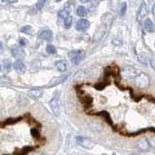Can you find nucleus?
<instances>
[{
	"mask_svg": "<svg viewBox=\"0 0 155 155\" xmlns=\"http://www.w3.org/2000/svg\"><path fill=\"white\" fill-rule=\"evenodd\" d=\"M59 98H60V94L58 92H54V95L52 96V98L50 102V106L51 109L52 110L53 114L55 116H59L60 114V102H59Z\"/></svg>",
	"mask_w": 155,
	"mask_h": 155,
	"instance_id": "nucleus-1",
	"label": "nucleus"
},
{
	"mask_svg": "<svg viewBox=\"0 0 155 155\" xmlns=\"http://www.w3.org/2000/svg\"><path fill=\"white\" fill-rule=\"evenodd\" d=\"M135 84L140 88H145L149 85V78L144 73H140L135 77Z\"/></svg>",
	"mask_w": 155,
	"mask_h": 155,
	"instance_id": "nucleus-2",
	"label": "nucleus"
},
{
	"mask_svg": "<svg viewBox=\"0 0 155 155\" xmlns=\"http://www.w3.org/2000/svg\"><path fill=\"white\" fill-rule=\"evenodd\" d=\"M77 143L79 145L85 149H92L94 147H95V142L93 140H91L89 138H85V137H81V136H79V137H77L76 139Z\"/></svg>",
	"mask_w": 155,
	"mask_h": 155,
	"instance_id": "nucleus-3",
	"label": "nucleus"
},
{
	"mask_svg": "<svg viewBox=\"0 0 155 155\" xmlns=\"http://www.w3.org/2000/svg\"><path fill=\"white\" fill-rule=\"evenodd\" d=\"M84 56V52L82 51H72L69 52V58L71 59L73 65H78L82 60Z\"/></svg>",
	"mask_w": 155,
	"mask_h": 155,
	"instance_id": "nucleus-4",
	"label": "nucleus"
},
{
	"mask_svg": "<svg viewBox=\"0 0 155 155\" xmlns=\"http://www.w3.org/2000/svg\"><path fill=\"white\" fill-rule=\"evenodd\" d=\"M70 76V73H67V74H64V75H61L59 77H55L53 78V79L48 82V87H51V86H56V85H59L61 84H63L67 79L68 77Z\"/></svg>",
	"mask_w": 155,
	"mask_h": 155,
	"instance_id": "nucleus-5",
	"label": "nucleus"
},
{
	"mask_svg": "<svg viewBox=\"0 0 155 155\" xmlns=\"http://www.w3.org/2000/svg\"><path fill=\"white\" fill-rule=\"evenodd\" d=\"M137 74H138L137 70H136L134 67L126 66L122 69V76L127 80L133 79V78H135L136 76H137Z\"/></svg>",
	"mask_w": 155,
	"mask_h": 155,
	"instance_id": "nucleus-6",
	"label": "nucleus"
},
{
	"mask_svg": "<svg viewBox=\"0 0 155 155\" xmlns=\"http://www.w3.org/2000/svg\"><path fill=\"white\" fill-rule=\"evenodd\" d=\"M90 27V22L85 18H81L76 23V29L78 31H85Z\"/></svg>",
	"mask_w": 155,
	"mask_h": 155,
	"instance_id": "nucleus-7",
	"label": "nucleus"
},
{
	"mask_svg": "<svg viewBox=\"0 0 155 155\" xmlns=\"http://www.w3.org/2000/svg\"><path fill=\"white\" fill-rule=\"evenodd\" d=\"M12 54L14 57H16L17 59H23L25 57V51H23V48L18 46H14L12 48Z\"/></svg>",
	"mask_w": 155,
	"mask_h": 155,
	"instance_id": "nucleus-8",
	"label": "nucleus"
},
{
	"mask_svg": "<svg viewBox=\"0 0 155 155\" xmlns=\"http://www.w3.org/2000/svg\"><path fill=\"white\" fill-rule=\"evenodd\" d=\"M13 67H14L15 71L18 73V74H24L26 71V67L24 65V63L21 61V59H18L15 61L13 64Z\"/></svg>",
	"mask_w": 155,
	"mask_h": 155,
	"instance_id": "nucleus-9",
	"label": "nucleus"
},
{
	"mask_svg": "<svg viewBox=\"0 0 155 155\" xmlns=\"http://www.w3.org/2000/svg\"><path fill=\"white\" fill-rule=\"evenodd\" d=\"M136 145H137V148L142 150V151H148L149 148H150V145H149L147 139L139 140L137 142V143H136Z\"/></svg>",
	"mask_w": 155,
	"mask_h": 155,
	"instance_id": "nucleus-10",
	"label": "nucleus"
},
{
	"mask_svg": "<svg viewBox=\"0 0 155 155\" xmlns=\"http://www.w3.org/2000/svg\"><path fill=\"white\" fill-rule=\"evenodd\" d=\"M143 29H144L145 32H148V33H152L155 31V24L149 18H147L144 19Z\"/></svg>",
	"mask_w": 155,
	"mask_h": 155,
	"instance_id": "nucleus-11",
	"label": "nucleus"
},
{
	"mask_svg": "<svg viewBox=\"0 0 155 155\" xmlns=\"http://www.w3.org/2000/svg\"><path fill=\"white\" fill-rule=\"evenodd\" d=\"M39 39H41V40H45V41H51L52 37H53V34L51 30H48V29H46V30H43L40 32L39 34Z\"/></svg>",
	"mask_w": 155,
	"mask_h": 155,
	"instance_id": "nucleus-12",
	"label": "nucleus"
},
{
	"mask_svg": "<svg viewBox=\"0 0 155 155\" xmlns=\"http://www.w3.org/2000/svg\"><path fill=\"white\" fill-rule=\"evenodd\" d=\"M101 21L103 22L105 25H110L113 21V15L110 13H106L104 14L101 18Z\"/></svg>",
	"mask_w": 155,
	"mask_h": 155,
	"instance_id": "nucleus-13",
	"label": "nucleus"
},
{
	"mask_svg": "<svg viewBox=\"0 0 155 155\" xmlns=\"http://www.w3.org/2000/svg\"><path fill=\"white\" fill-rule=\"evenodd\" d=\"M147 9L145 7V5L143 4L142 7L140 8V11H139V15H138V21H142L143 19L147 16Z\"/></svg>",
	"mask_w": 155,
	"mask_h": 155,
	"instance_id": "nucleus-14",
	"label": "nucleus"
},
{
	"mask_svg": "<svg viewBox=\"0 0 155 155\" xmlns=\"http://www.w3.org/2000/svg\"><path fill=\"white\" fill-rule=\"evenodd\" d=\"M55 67L59 72H65L67 70V63L65 60H57L55 62Z\"/></svg>",
	"mask_w": 155,
	"mask_h": 155,
	"instance_id": "nucleus-15",
	"label": "nucleus"
},
{
	"mask_svg": "<svg viewBox=\"0 0 155 155\" xmlns=\"http://www.w3.org/2000/svg\"><path fill=\"white\" fill-rule=\"evenodd\" d=\"M43 94V90L42 89H32L29 92V96L31 97L32 99H38L40 98Z\"/></svg>",
	"mask_w": 155,
	"mask_h": 155,
	"instance_id": "nucleus-16",
	"label": "nucleus"
},
{
	"mask_svg": "<svg viewBox=\"0 0 155 155\" xmlns=\"http://www.w3.org/2000/svg\"><path fill=\"white\" fill-rule=\"evenodd\" d=\"M70 11H71V9L69 7L67 9V7H66L65 9H63L61 11L58 12V16H59V18H65L70 15Z\"/></svg>",
	"mask_w": 155,
	"mask_h": 155,
	"instance_id": "nucleus-17",
	"label": "nucleus"
},
{
	"mask_svg": "<svg viewBox=\"0 0 155 155\" xmlns=\"http://www.w3.org/2000/svg\"><path fill=\"white\" fill-rule=\"evenodd\" d=\"M86 14H87V10L85 7L84 6H79L77 8V15L79 17H85L86 16Z\"/></svg>",
	"mask_w": 155,
	"mask_h": 155,
	"instance_id": "nucleus-18",
	"label": "nucleus"
},
{
	"mask_svg": "<svg viewBox=\"0 0 155 155\" xmlns=\"http://www.w3.org/2000/svg\"><path fill=\"white\" fill-rule=\"evenodd\" d=\"M21 32L24 33V34H27V35H32L33 33V29L30 25H25L21 28Z\"/></svg>",
	"mask_w": 155,
	"mask_h": 155,
	"instance_id": "nucleus-19",
	"label": "nucleus"
},
{
	"mask_svg": "<svg viewBox=\"0 0 155 155\" xmlns=\"http://www.w3.org/2000/svg\"><path fill=\"white\" fill-rule=\"evenodd\" d=\"M72 21H73V18H72V16H70V15L67 18H64V26H65V28H70L71 25H72Z\"/></svg>",
	"mask_w": 155,
	"mask_h": 155,
	"instance_id": "nucleus-20",
	"label": "nucleus"
},
{
	"mask_svg": "<svg viewBox=\"0 0 155 155\" xmlns=\"http://www.w3.org/2000/svg\"><path fill=\"white\" fill-rule=\"evenodd\" d=\"M105 30L106 29H102V30H97V32L95 33V35H94V41H97V40H100V39L103 37V35L105 34Z\"/></svg>",
	"mask_w": 155,
	"mask_h": 155,
	"instance_id": "nucleus-21",
	"label": "nucleus"
},
{
	"mask_svg": "<svg viewBox=\"0 0 155 155\" xmlns=\"http://www.w3.org/2000/svg\"><path fill=\"white\" fill-rule=\"evenodd\" d=\"M47 52L48 54H55L56 53V48L52 45H48L47 46V48H46Z\"/></svg>",
	"mask_w": 155,
	"mask_h": 155,
	"instance_id": "nucleus-22",
	"label": "nucleus"
},
{
	"mask_svg": "<svg viewBox=\"0 0 155 155\" xmlns=\"http://www.w3.org/2000/svg\"><path fill=\"white\" fill-rule=\"evenodd\" d=\"M45 3H46V0H38L36 5H35V8L40 11V10H42L44 8V5H45Z\"/></svg>",
	"mask_w": 155,
	"mask_h": 155,
	"instance_id": "nucleus-23",
	"label": "nucleus"
},
{
	"mask_svg": "<svg viewBox=\"0 0 155 155\" xmlns=\"http://www.w3.org/2000/svg\"><path fill=\"white\" fill-rule=\"evenodd\" d=\"M126 10H127V3L122 2L121 3V7H120V15L121 16H123V15L126 13Z\"/></svg>",
	"mask_w": 155,
	"mask_h": 155,
	"instance_id": "nucleus-24",
	"label": "nucleus"
},
{
	"mask_svg": "<svg viewBox=\"0 0 155 155\" xmlns=\"http://www.w3.org/2000/svg\"><path fill=\"white\" fill-rule=\"evenodd\" d=\"M11 68H12V63L9 60H5L4 61V69L7 72H9L10 70H11Z\"/></svg>",
	"mask_w": 155,
	"mask_h": 155,
	"instance_id": "nucleus-25",
	"label": "nucleus"
},
{
	"mask_svg": "<svg viewBox=\"0 0 155 155\" xmlns=\"http://www.w3.org/2000/svg\"><path fill=\"white\" fill-rule=\"evenodd\" d=\"M148 140V143H149V145H150V147H152L155 149V136H153V137H150L147 139Z\"/></svg>",
	"mask_w": 155,
	"mask_h": 155,
	"instance_id": "nucleus-26",
	"label": "nucleus"
},
{
	"mask_svg": "<svg viewBox=\"0 0 155 155\" xmlns=\"http://www.w3.org/2000/svg\"><path fill=\"white\" fill-rule=\"evenodd\" d=\"M111 43H113L114 46H120L121 44H122V41L119 40V39H117V38H115V39H114L113 41H111Z\"/></svg>",
	"mask_w": 155,
	"mask_h": 155,
	"instance_id": "nucleus-27",
	"label": "nucleus"
},
{
	"mask_svg": "<svg viewBox=\"0 0 155 155\" xmlns=\"http://www.w3.org/2000/svg\"><path fill=\"white\" fill-rule=\"evenodd\" d=\"M18 0H1V2L3 4H13V3H17Z\"/></svg>",
	"mask_w": 155,
	"mask_h": 155,
	"instance_id": "nucleus-28",
	"label": "nucleus"
},
{
	"mask_svg": "<svg viewBox=\"0 0 155 155\" xmlns=\"http://www.w3.org/2000/svg\"><path fill=\"white\" fill-rule=\"evenodd\" d=\"M31 134H32V136L34 138H38L39 137V132H38V130H36V129H32L31 130Z\"/></svg>",
	"mask_w": 155,
	"mask_h": 155,
	"instance_id": "nucleus-29",
	"label": "nucleus"
},
{
	"mask_svg": "<svg viewBox=\"0 0 155 155\" xmlns=\"http://www.w3.org/2000/svg\"><path fill=\"white\" fill-rule=\"evenodd\" d=\"M27 44L26 40L24 38H21L19 39V45H21V47H24Z\"/></svg>",
	"mask_w": 155,
	"mask_h": 155,
	"instance_id": "nucleus-30",
	"label": "nucleus"
},
{
	"mask_svg": "<svg viewBox=\"0 0 155 155\" xmlns=\"http://www.w3.org/2000/svg\"><path fill=\"white\" fill-rule=\"evenodd\" d=\"M33 148L31 147H26L25 148H24L22 151H21V153H22V154H24V153H27V152H29L30 150H32Z\"/></svg>",
	"mask_w": 155,
	"mask_h": 155,
	"instance_id": "nucleus-31",
	"label": "nucleus"
},
{
	"mask_svg": "<svg viewBox=\"0 0 155 155\" xmlns=\"http://www.w3.org/2000/svg\"><path fill=\"white\" fill-rule=\"evenodd\" d=\"M150 65H151L152 69L155 70V57H153V58H151V59H150Z\"/></svg>",
	"mask_w": 155,
	"mask_h": 155,
	"instance_id": "nucleus-32",
	"label": "nucleus"
},
{
	"mask_svg": "<svg viewBox=\"0 0 155 155\" xmlns=\"http://www.w3.org/2000/svg\"><path fill=\"white\" fill-rule=\"evenodd\" d=\"M21 118H17V119H8L6 121V123L9 124V123H15V122H17V121H18Z\"/></svg>",
	"mask_w": 155,
	"mask_h": 155,
	"instance_id": "nucleus-33",
	"label": "nucleus"
},
{
	"mask_svg": "<svg viewBox=\"0 0 155 155\" xmlns=\"http://www.w3.org/2000/svg\"><path fill=\"white\" fill-rule=\"evenodd\" d=\"M80 1L81 2V3H90L91 1H92V0H80Z\"/></svg>",
	"mask_w": 155,
	"mask_h": 155,
	"instance_id": "nucleus-34",
	"label": "nucleus"
},
{
	"mask_svg": "<svg viewBox=\"0 0 155 155\" xmlns=\"http://www.w3.org/2000/svg\"><path fill=\"white\" fill-rule=\"evenodd\" d=\"M151 12L153 14V16H155V3L153 4V6H152V10H151Z\"/></svg>",
	"mask_w": 155,
	"mask_h": 155,
	"instance_id": "nucleus-35",
	"label": "nucleus"
},
{
	"mask_svg": "<svg viewBox=\"0 0 155 155\" xmlns=\"http://www.w3.org/2000/svg\"><path fill=\"white\" fill-rule=\"evenodd\" d=\"M2 47H3V45H2V43H1V42H0V50H1V48H2Z\"/></svg>",
	"mask_w": 155,
	"mask_h": 155,
	"instance_id": "nucleus-36",
	"label": "nucleus"
},
{
	"mask_svg": "<svg viewBox=\"0 0 155 155\" xmlns=\"http://www.w3.org/2000/svg\"><path fill=\"white\" fill-rule=\"evenodd\" d=\"M55 2H60V1H62V0H54Z\"/></svg>",
	"mask_w": 155,
	"mask_h": 155,
	"instance_id": "nucleus-37",
	"label": "nucleus"
},
{
	"mask_svg": "<svg viewBox=\"0 0 155 155\" xmlns=\"http://www.w3.org/2000/svg\"><path fill=\"white\" fill-rule=\"evenodd\" d=\"M0 72H1V65H0Z\"/></svg>",
	"mask_w": 155,
	"mask_h": 155,
	"instance_id": "nucleus-38",
	"label": "nucleus"
}]
</instances>
